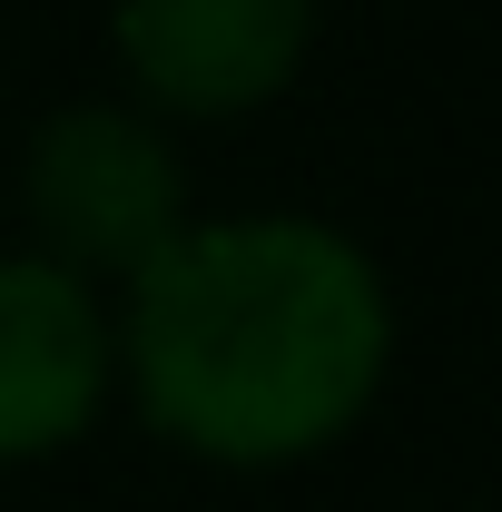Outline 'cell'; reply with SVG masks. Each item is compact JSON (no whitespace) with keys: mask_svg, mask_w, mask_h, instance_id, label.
Returning <instances> with one entry per match:
<instances>
[{"mask_svg":"<svg viewBox=\"0 0 502 512\" xmlns=\"http://www.w3.org/2000/svg\"><path fill=\"white\" fill-rule=\"evenodd\" d=\"M20 207H30V237L50 266H69L79 286H99V276L128 286L188 227V168L148 109L69 99L20 148Z\"/></svg>","mask_w":502,"mask_h":512,"instance_id":"2","label":"cell"},{"mask_svg":"<svg viewBox=\"0 0 502 512\" xmlns=\"http://www.w3.org/2000/svg\"><path fill=\"white\" fill-rule=\"evenodd\" d=\"M109 355L168 444L207 463H296L365 424L394 365V296L325 217H188L128 276Z\"/></svg>","mask_w":502,"mask_h":512,"instance_id":"1","label":"cell"},{"mask_svg":"<svg viewBox=\"0 0 502 512\" xmlns=\"http://www.w3.org/2000/svg\"><path fill=\"white\" fill-rule=\"evenodd\" d=\"M315 0H109V50L148 119H247L306 69Z\"/></svg>","mask_w":502,"mask_h":512,"instance_id":"3","label":"cell"},{"mask_svg":"<svg viewBox=\"0 0 502 512\" xmlns=\"http://www.w3.org/2000/svg\"><path fill=\"white\" fill-rule=\"evenodd\" d=\"M109 306L50 256H0V463L60 453L109 404Z\"/></svg>","mask_w":502,"mask_h":512,"instance_id":"4","label":"cell"}]
</instances>
